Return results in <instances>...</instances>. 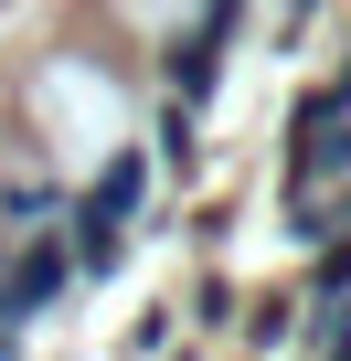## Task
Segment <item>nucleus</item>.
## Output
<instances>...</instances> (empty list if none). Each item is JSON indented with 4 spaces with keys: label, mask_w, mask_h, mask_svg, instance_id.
<instances>
[{
    "label": "nucleus",
    "mask_w": 351,
    "mask_h": 361,
    "mask_svg": "<svg viewBox=\"0 0 351 361\" xmlns=\"http://www.w3.org/2000/svg\"><path fill=\"white\" fill-rule=\"evenodd\" d=\"M138 192H149V159H138V149L96 170V192L75 202V276H107V266L128 255V213H138Z\"/></svg>",
    "instance_id": "nucleus-1"
},
{
    "label": "nucleus",
    "mask_w": 351,
    "mask_h": 361,
    "mask_svg": "<svg viewBox=\"0 0 351 361\" xmlns=\"http://www.w3.org/2000/svg\"><path fill=\"white\" fill-rule=\"evenodd\" d=\"M330 170H351V96L340 85H319L298 106V149H287V180H298V192H319Z\"/></svg>",
    "instance_id": "nucleus-2"
},
{
    "label": "nucleus",
    "mask_w": 351,
    "mask_h": 361,
    "mask_svg": "<svg viewBox=\"0 0 351 361\" xmlns=\"http://www.w3.org/2000/svg\"><path fill=\"white\" fill-rule=\"evenodd\" d=\"M213 64H224V22L182 32V43H170V96H182V106H203V96H213Z\"/></svg>",
    "instance_id": "nucleus-3"
},
{
    "label": "nucleus",
    "mask_w": 351,
    "mask_h": 361,
    "mask_svg": "<svg viewBox=\"0 0 351 361\" xmlns=\"http://www.w3.org/2000/svg\"><path fill=\"white\" fill-rule=\"evenodd\" d=\"M319 350H351V287H319V319H309Z\"/></svg>",
    "instance_id": "nucleus-4"
},
{
    "label": "nucleus",
    "mask_w": 351,
    "mask_h": 361,
    "mask_svg": "<svg viewBox=\"0 0 351 361\" xmlns=\"http://www.w3.org/2000/svg\"><path fill=\"white\" fill-rule=\"evenodd\" d=\"M319 245H330V255H319V287H351V234H340V224H330V234H319Z\"/></svg>",
    "instance_id": "nucleus-5"
},
{
    "label": "nucleus",
    "mask_w": 351,
    "mask_h": 361,
    "mask_svg": "<svg viewBox=\"0 0 351 361\" xmlns=\"http://www.w3.org/2000/svg\"><path fill=\"white\" fill-rule=\"evenodd\" d=\"M22 319H32V308H22L11 287H0V350H11V340H22Z\"/></svg>",
    "instance_id": "nucleus-6"
}]
</instances>
